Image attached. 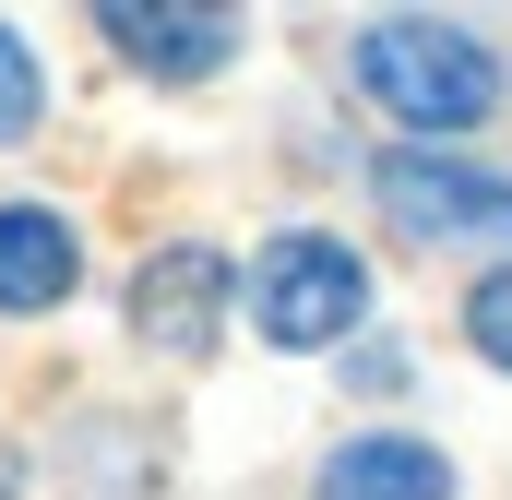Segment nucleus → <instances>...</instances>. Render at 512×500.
Masks as SVG:
<instances>
[{
	"instance_id": "obj_9",
	"label": "nucleus",
	"mask_w": 512,
	"mask_h": 500,
	"mask_svg": "<svg viewBox=\"0 0 512 500\" xmlns=\"http://www.w3.org/2000/svg\"><path fill=\"white\" fill-rule=\"evenodd\" d=\"M465 346H477L489 370H512V262L477 286V298H465Z\"/></svg>"
},
{
	"instance_id": "obj_6",
	"label": "nucleus",
	"mask_w": 512,
	"mask_h": 500,
	"mask_svg": "<svg viewBox=\"0 0 512 500\" xmlns=\"http://www.w3.org/2000/svg\"><path fill=\"white\" fill-rule=\"evenodd\" d=\"M72 274H84V250L48 203H0V310H60Z\"/></svg>"
},
{
	"instance_id": "obj_4",
	"label": "nucleus",
	"mask_w": 512,
	"mask_h": 500,
	"mask_svg": "<svg viewBox=\"0 0 512 500\" xmlns=\"http://www.w3.org/2000/svg\"><path fill=\"white\" fill-rule=\"evenodd\" d=\"M131 334H143L155 358H203V346L227 334V250H203V239L143 250V274H131Z\"/></svg>"
},
{
	"instance_id": "obj_10",
	"label": "nucleus",
	"mask_w": 512,
	"mask_h": 500,
	"mask_svg": "<svg viewBox=\"0 0 512 500\" xmlns=\"http://www.w3.org/2000/svg\"><path fill=\"white\" fill-rule=\"evenodd\" d=\"M12 489H24V453H12V441H0V500H12Z\"/></svg>"
},
{
	"instance_id": "obj_5",
	"label": "nucleus",
	"mask_w": 512,
	"mask_h": 500,
	"mask_svg": "<svg viewBox=\"0 0 512 500\" xmlns=\"http://www.w3.org/2000/svg\"><path fill=\"white\" fill-rule=\"evenodd\" d=\"M96 24L155 84H203V72L239 60V12H215V0H96Z\"/></svg>"
},
{
	"instance_id": "obj_1",
	"label": "nucleus",
	"mask_w": 512,
	"mask_h": 500,
	"mask_svg": "<svg viewBox=\"0 0 512 500\" xmlns=\"http://www.w3.org/2000/svg\"><path fill=\"white\" fill-rule=\"evenodd\" d=\"M358 84H370V108H393L405 131H477L501 108L489 36H465V24H441V12L370 24V36H358Z\"/></svg>"
},
{
	"instance_id": "obj_8",
	"label": "nucleus",
	"mask_w": 512,
	"mask_h": 500,
	"mask_svg": "<svg viewBox=\"0 0 512 500\" xmlns=\"http://www.w3.org/2000/svg\"><path fill=\"white\" fill-rule=\"evenodd\" d=\"M36 108H48V84H36V60H24V36L0 24V143H24V131H36Z\"/></svg>"
},
{
	"instance_id": "obj_3",
	"label": "nucleus",
	"mask_w": 512,
	"mask_h": 500,
	"mask_svg": "<svg viewBox=\"0 0 512 500\" xmlns=\"http://www.w3.org/2000/svg\"><path fill=\"white\" fill-rule=\"evenodd\" d=\"M370 191H382V215L405 227V239H512V179L465 167V155L393 143L382 167H370Z\"/></svg>"
},
{
	"instance_id": "obj_7",
	"label": "nucleus",
	"mask_w": 512,
	"mask_h": 500,
	"mask_svg": "<svg viewBox=\"0 0 512 500\" xmlns=\"http://www.w3.org/2000/svg\"><path fill=\"white\" fill-rule=\"evenodd\" d=\"M322 500H453V465H441L429 441L382 429V441H346V453L322 465Z\"/></svg>"
},
{
	"instance_id": "obj_2",
	"label": "nucleus",
	"mask_w": 512,
	"mask_h": 500,
	"mask_svg": "<svg viewBox=\"0 0 512 500\" xmlns=\"http://www.w3.org/2000/svg\"><path fill=\"white\" fill-rule=\"evenodd\" d=\"M370 310V262L346 239H274L251 262V322L274 346H346Z\"/></svg>"
}]
</instances>
